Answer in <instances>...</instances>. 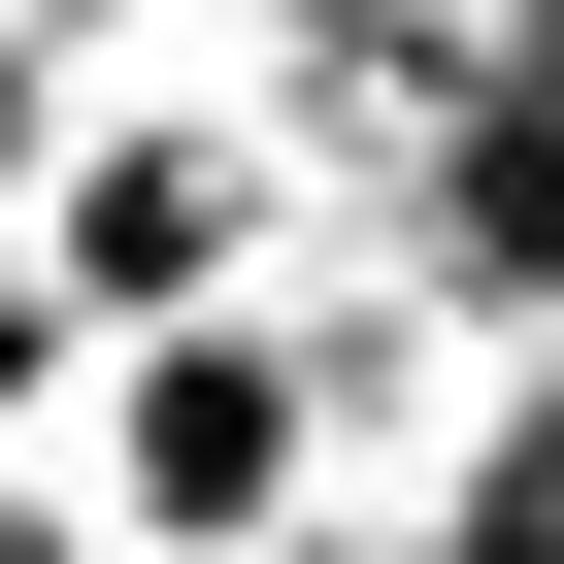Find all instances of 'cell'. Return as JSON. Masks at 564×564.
Returning a JSON list of instances; mask_svg holds the SVG:
<instances>
[{"mask_svg":"<svg viewBox=\"0 0 564 564\" xmlns=\"http://www.w3.org/2000/svg\"><path fill=\"white\" fill-rule=\"evenodd\" d=\"M300 432H333L300 333H166V366H133V531H265V498H300Z\"/></svg>","mask_w":564,"mask_h":564,"instance_id":"1","label":"cell"},{"mask_svg":"<svg viewBox=\"0 0 564 564\" xmlns=\"http://www.w3.org/2000/svg\"><path fill=\"white\" fill-rule=\"evenodd\" d=\"M432 300L465 333H564V100H498V67L432 100Z\"/></svg>","mask_w":564,"mask_h":564,"instance_id":"2","label":"cell"},{"mask_svg":"<svg viewBox=\"0 0 564 564\" xmlns=\"http://www.w3.org/2000/svg\"><path fill=\"white\" fill-rule=\"evenodd\" d=\"M67 265H100L67 333H133V300H199V265H232V166H199V133H133V166H67Z\"/></svg>","mask_w":564,"mask_h":564,"instance_id":"3","label":"cell"}]
</instances>
